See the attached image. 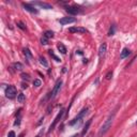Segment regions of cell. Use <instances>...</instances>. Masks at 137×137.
<instances>
[{
  "label": "cell",
  "instance_id": "cell-16",
  "mask_svg": "<svg viewBox=\"0 0 137 137\" xmlns=\"http://www.w3.org/2000/svg\"><path fill=\"white\" fill-rule=\"evenodd\" d=\"M24 54H25V56H26V59L30 60V59L32 58V54H31V51H30L28 48H25V49H24Z\"/></svg>",
  "mask_w": 137,
  "mask_h": 137
},
{
  "label": "cell",
  "instance_id": "cell-2",
  "mask_svg": "<svg viewBox=\"0 0 137 137\" xmlns=\"http://www.w3.org/2000/svg\"><path fill=\"white\" fill-rule=\"evenodd\" d=\"M88 110H89V108L88 107H86V108H84L83 110H81L71 122H68V125H71V127H73V125H78L79 123L81 122V120L84 119V117H85V115H87V113H88Z\"/></svg>",
  "mask_w": 137,
  "mask_h": 137
},
{
  "label": "cell",
  "instance_id": "cell-10",
  "mask_svg": "<svg viewBox=\"0 0 137 137\" xmlns=\"http://www.w3.org/2000/svg\"><path fill=\"white\" fill-rule=\"evenodd\" d=\"M106 49H107V44H106V43H103V44L100 46V49H99V56H100V58H102V57L105 56Z\"/></svg>",
  "mask_w": 137,
  "mask_h": 137
},
{
  "label": "cell",
  "instance_id": "cell-24",
  "mask_svg": "<svg viewBox=\"0 0 137 137\" xmlns=\"http://www.w3.org/2000/svg\"><path fill=\"white\" fill-rule=\"evenodd\" d=\"M49 55H50V56H51V57H52L55 60H56V61H60V59H59V58L56 56V55H55V54L52 52V50H49Z\"/></svg>",
  "mask_w": 137,
  "mask_h": 137
},
{
  "label": "cell",
  "instance_id": "cell-23",
  "mask_svg": "<svg viewBox=\"0 0 137 137\" xmlns=\"http://www.w3.org/2000/svg\"><path fill=\"white\" fill-rule=\"evenodd\" d=\"M33 85H34L35 87H40L41 85H42V81H41L40 79H34V80H33Z\"/></svg>",
  "mask_w": 137,
  "mask_h": 137
},
{
  "label": "cell",
  "instance_id": "cell-8",
  "mask_svg": "<svg viewBox=\"0 0 137 137\" xmlns=\"http://www.w3.org/2000/svg\"><path fill=\"white\" fill-rule=\"evenodd\" d=\"M75 18L74 17H62L59 19V23L61 25H67V24H72V23H75Z\"/></svg>",
  "mask_w": 137,
  "mask_h": 137
},
{
  "label": "cell",
  "instance_id": "cell-26",
  "mask_svg": "<svg viewBox=\"0 0 137 137\" xmlns=\"http://www.w3.org/2000/svg\"><path fill=\"white\" fill-rule=\"evenodd\" d=\"M112 77H113V72L109 71V72L107 73V75H106V78H107V79H110Z\"/></svg>",
  "mask_w": 137,
  "mask_h": 137
},
{
  "label": "cell",
  "instance_id": "cell-34",
  "mask_svg": "<svg viewBox=\"0 0 137 137\" xmlns=\"http://www.w3.org/2000/svg\"><path fill=\"white\" fill-rule=\"evenodd\" d=\"M136 123H137V122H136Z\"/></svg>",
  "mask_w": 137,
  "mask_h": 137
},
{
  "label": "cell",
  "instance_id": "cell-33",
  "mask_svg": "<svg viewBox=\"0 0 137 137\" xmlns=\"http://www.w3.org/2000/svg\"><path fill=\"white\" fill-rule=\"evenodd\" d=\"M18 137H24V134H20V135H19Z\"/></svg>",
  "mask_w": 137,
  "mask_h": 137
},
{
  "label": "cell",
  "instance_id": "cell-1",
  "mask_svg": "<svg viewBox=\"0 0 137 137\" xmlns=\"http://www.w3.org/2000/svg\"><path fill=\"white\" fill-rule=\"evenodd\" d=\"M115 116H116V110L112 114V115H109V117L106 119V121L104 122V124L101 127V129H100V131H99V137H102L103 135H105L107 132H108V130L112 128V124H113V121H114V118H115Z\"/></svg>",
  "mask_w": 137,
  "mask_h": 137
},
{
  "label": "cell",
  "instance_id": "cell-29",
  "mask_svg": "<svg viewBox=\"0 0 137 137\" xmlns=\"http://www.w3.org/2000/svg\"><path fill=\"white\" fill-rule=\"evenodd\" d=\"M22 87H23V89H25V88H27L28 86H27V84H26V85H25V84H23V86H22Z\"/></svg>",
  "mask_w": 137,
  "mask_h": 137
},
{
  "label": "cell",
  "instance_id": "cell-6",
  "mask_svg": "<svg viewBox=\"0 0 137 137\" xmlns=\"http://www.w3.org/2000/svg\"><path fill=\"white\" fill-rule=\"evenodd\" d=\"M63 114H64V110H63V109H61V110H60V113L57 115V117L56 118H55V120H54V122L51 123V124H50V127H49V132H51L54 129H55V127H56L57 125V123L61 120V118H62V116H63Z\"/></svg>",
  "mask_w": 137,
  "mask_h": 137
},
{
  "label": "cell",
  "instance_id": "cell-32",
  "mask_svg": "<svg viewBox=\"0 0 137 137\" xmlns=\"http://www.w3.org/2000/svg\"><path fill=\"white\" fill-rule=\"evenodd\" d=\"M86 137H92V134H89L88 136H86Z\"/></svg>",
  "mask_w": 137,
  "mask_h": 137
},
{
  "label": "cell",
  "instance_id": "cell-30",
  "mask_svg": "<svg viewBox=\"0 0 137 137\" xmlns=\"http://www.w3.org/2000/svg\"><path fill=\"white\" fill-rule=\"evenodd\" d=\"M42 133H43V131H42V132H41V133H40V134H39V135H38V136H36V137H40V136H41V135H42Z\"/></svg>",
  "mask_w": 137,
  "mask_h": 137
},
{
  "label": "cell",
  "instance_id": "cell-9",
  "mask_svg": "<svg viewBox=\"0 0 137 137\" xmlns=\"http://www.w3.org/2000/svg\"><path fill=\"white\" fill-rule=\"evenodd\" d=\"M32 4L39 6V7H41V8L45 9V10H51V9H52L51 4H49V3H46V2H41V1H38V2H32Z\"/></svg>",
  "mask_w": 137,
  "mask_h": 137
},
{
  "label": "cell",
  "instance_id": "cell-7",
  "mask_svg": "<svg viewBox=\"0 0 137 137\" xmlns=\"http://www.w3.org/2000/svg\"><path fill=\"white\" fill-rule=\"evenodd\" d=\"M68 32L71 33H86L88 32L86 28H83V27H71L68 29Z\"/></svg>",
  "mask_w": 137,
  "mask_h": 137
},
{
  "label": "cell",
  "instance_id": "cell-27",
  "mask_svg": "<svg viewBox=\"0 0 137 137\" xmlns=\"http://www.w3.org/2000/svg\"><path fill=\"white\" fill-rule=\"evenodd\" d=\"M19 123H20V117H18L16 119V121L14 122V125H19Z\"/></svg>",
  "mask_w": 137,
  "mask_h": 137
},
{
  "label": "cell",
  "instance_id": "cell-21",
  "mask_svg": "<svg viewBox=\"0 0 137 137\" xmlns=\"http://www.w3.org/2000/svg\"><path fill=\"white\" fill-rule=\"evenodd\" d=\"M22 78L24 79V80H27V81H28V80H30V75L29 74H26V73H23L22 75Z\"/></svg>",
  "mask_w": 137,
  "mask_h": 137
},
{
  "label": "cell",
  "instance_id": "cell-25",
  "mask_svg": "<svg viewBox=\"0 0 137 137\" xmlns=\"http://www.w3.org/2000/svg\"><path fill=\"white\" fill-rule=\"evenodd\" d=\"M114 33H115V26L113 25L112 28H110V30H109V32H108V35H113Z\"/></svg>",
  "mask_w": 137,
  "mask_h": 137
},
{
  "label": "cell",
  "instance_id": "cell-13",
  "mask_svg": "<svg viewBox=\"0 0 137 137\" xmlns=\"http://www.w3.org/2000/svg\"><path fill=\"white\" fill-rule=\"evenodd\" d=\"M131 54V51H130V49H128V48H123V50L121 51V55H120V58L121 59H124V58H127L129 55Z\"/></svg>",
  "mask_w": 137,
  "mask_h": 137
},
{
  "label": "cell",
  "instance_id": "cell-17",
  "mask_svg": "<svg viewBox=\"0 0 137 137\" xmlns=\"http://www.w3.org/2000/svg\"><path fill=\"white\" fill-rule=\"evenodd\" d=\"M17 101L18 103H24L26 101V98H25V94L24 93H18L17 95Z\"/></svg>",
  "mask_w": 137,
  "mask_h": 137
},
{
  "label": "cell",
  "instance_id": "cell-19",
  "mask_svg": "<svg viewBox=\"0 0 137 137\" xmlns=\"http://www.w3.org/2000/svg\"><path fill=\"white\" fill-rule=\"evenodd\" d=\"M45 38H47V39H50V38H54V32L52 31H50V30H47V31H45L44 32V34H43Z\"/></svg>",
  "mask_w": 137,
  "mask_h": 137
},
{
  "label": "cell",
  "instance_id": "cell-31",
  "mask_svg": "<svg viewBox=\"0 0 137 137\" xmlns=\"http://www.w3.org/2000/svg\"><path fill=\"white\" fill-rule=\"evenodd\" d=\"M72 137H78V134H76V135H73Z\"/></svg>",
  "mask_w": 137,
  "mask_h": 137
},
{
  "label": "cell",
  "instance_id": "cell-22",
  "mask_svg": "<svg viewBox=\"0 0 137 137\" xmlns=\"http://www.w3.org/2000/svg\"><path fill=\"white\" fill-rule=\"evenodd\" d=\"M41 43H42L43 45H47L48 44V39L47 38H45L44 35L42 36V39H41Z\"/></svg>",
  "mask_w": 137,
  "mask_h": 137
},
{
  "label": "cell",
  "instance_id": "cell-14",
  "mask_svg": "<svg viewBox=\"0 0 137 137\" xmlns=\"http://www.w3.org/2000/svg\"><path fill=\"white\" fill-rule=\"evenodd\" d=\"M57 48H58V50H59L61 54H63V55L66 54V47H65L62 43H59V44L57 45Z\"/></svg>",
  "mask_w": 137,
  "mask_h": 137
},
{
  "label": "cell",
  "instance_id": "cell-18",
  "mask_svg": "<svg viewBox=\"0 0 137 137\" xmlns=\"http://www.w3.org/2000/svg\"><path fill=\"white\" fill-rule=\"evenodd\" d=\"M39 60H40V63L42 64L43 66H45V67H47V66H48V62L46 61V59H45L44 57H40V58H39Z\"/></svg>",
  "mask_w": 137,
  "mask_h": 137
},
{
  "label": "cell",
  "instance_id": "cell-4",
  "mask_svg": "<svg viewBox=\"0 0 137 137\" xmlns=\"http://www.w3.org/2000/svg\"><path fill=\"white\" fill-rule=\"evenodd\" d=\"M16 93H17V91H16V88L14 86H9L6 89V97L8 99H11V100L14 99L16 97Z\"/></svg>",
  "mask_w": 137,
  "mask_h": 137
},
{
  "label": "cell",
  "instance_id": "cell-15",
  "mask_svg": "<svg viewBox=\"0 0 137 137\" xmlns=\"http://www.w3.org/2000/svg\"><path fill=\"white\" fill-rule=\"evenodd\" d=\"M13 67H14L15 71H22L23 67H24V65H23L20 62H15V63H13Z\"/></svg>",
  "mask_w": 137,
  "mask_h": 137
},
{
  "label": "cell",
  "instance_id": "cell-12",
  "mask_svg": "<svg viewBox=\"0 0 137 137\" xmlns=\"http://www.w3.org/2000/svg\"><path fill=\"white\" fill-rule=\"evenodd\" d=\"M91 122H92V119H89V120L87 121V123L85 124V127H84V129H83V132H81V135H83V136H85L86 133L88 132L89 127H90V124H91Z\"/></svg>",
  "mask_w": 137,
  "mask_h": 137
},
{
  "label": "cell",
  "instance_id": "cell-28",
  "mask_svg": "<svg viewBox=\"0 0 137 137\" xmlns=\"http://www.w3.org/2000/svg\"><path fill=\"white\" fill-rule=\"evenodd\" d=\"M8 137H15V133L13 132V131L9 132V135H8Z\"/></svg>",
  "mask_w": 137,
  "mask_h": 137
},
{
  "label": "cell",
  "instance_id": "cell-5",
  "mask_svg": "<svg viewBox=\"0 0 137 137\" xmlns=\"http://www.w3.org/2000/svg\"><path fill=\"white\" fill-rule=\"evenodd\" d=\"M65 11L71 15H76V14H79L81 13V8L77 7V6H72V7H66L65 8Z\"/></svg>",
  "mask_w": 137,
  "mask_h": 137
},
{
  "label": "cell",
  "instance_id": "cell-20",
  "mask_svg": "<svg viewBox=\"0 0 137 137\" xmlns=\"http://www.w3.org/2000/svg\"><path fill=\"white\" fill-rule=\"evenodd\" d=\"M16 25L18 26V28H20L22 30H26V26H25V24L23 22H17Z\"/></svg>",
  "mask_w": 137,
  "mask_h": 137
},
{
  "label": "cell",
  "instance_id": "cell-3",
  "mask_svg": "<svg viewBox=\"0 0 137 137\" xmlns=\"http://www.w3.org/2000/svg\"><path fill=\"white\" fill-rule=\"evenodd\" d=\"M61 85H62V80H61V79H58V80L56 81V84H55V86H54L52 90H51L50 95H49V98H50L51 100H52V99H55V98L57 97V94H58V93H59V91H60Z\"/></svg>",
  "mask_w": 137,
  "mask_h": 137
},
{
  "label": "cell",
  "instance_id": "cell-11",
  "mask_svg": "<svg viewBox=\"0 0 137 137\" xmlns=\"http://www.w3.org/2000/svg\"><path fill=\"white\" fill-rule=\"evenodd\" d=\"M23 7L25 8V10H27V11H29V12H31V13H34V14H38V10L36 9H34L32 6H30V4H28V3H23Z\"/></svg>",
  "mask_w": 137,
  "mask_h": 137
}]
</instances>
